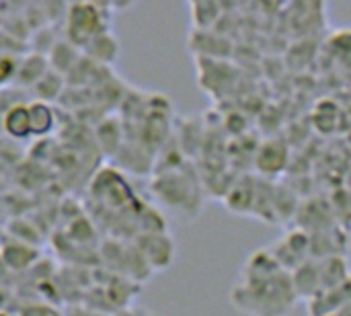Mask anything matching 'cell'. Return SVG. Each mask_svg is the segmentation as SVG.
<instances>
[{"label": "cell", "mask_w": 351, "mask_h": 316, "mask_svg": "<svg viewBox=\"0 0 351 316\" xmlns=\"http://www.w3.org/2000/svg\"><path fill=\"white\" fill-rule=\"evenodd\" d=\"M296 298L292 276L269 251L251 255L230 294L234 308L247 316H286Z\"/></svg>", "instance_id": "cell-1"}]
</instances>
